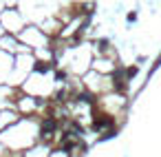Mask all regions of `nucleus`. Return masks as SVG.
I'll return each instance as SVG.
<instances>
[{"label":"nucleus","instance_id":"f257e3e1","mask_svg":"<svg viewBox=\"0 0 161 157\" xmlns=\"http://www.w3.org/2000/svg\"><path fill=\"white\" fill-rule=\"evenodd\" d=\"M58 128V122L55 120H44L42 122V135H49L51 131H55Z\"/></svg>","mask_w":161,"mask_h":157},{"label":"nucleus","instance_id":"f03ea898","mask_svg":"<svg viewBox=\"0 0 161 157\" xmlns=\"http://www.w3.org/2000/svg\"><path fill=\"white\" fill-rule=\"evenodd\" d=\"M108 124H110V120H97L93 126H95V128H102V126H108Z\"/></svg>","mask_w":161,"mask_h":157},{"label":"nucleus","instance_id":"7ed1b4c3","mask_svg":"<svg viewBox=\"0 0 161 157\" xmlns=\"http://www.w3.org/2000/svg\"><path fill=\"white\" fill-rule=\"evenodd\" d=\"M47 69H49V66L44 64V62H38V64H35V71H40V73H44Z\"/></svg>","mask_w":161,"mask_h":157},{"label":"nucleus","instance_id":"20e7f679","mask_svg":"<svg viewBox=\"0 0 161 157\" xmlns=\"http://www.w3.org/2000/svg\"><path fill=\"white\" fill-rule=\"evenodd\" d=\"M80 100H82V102H93V95H88V93H82V95H80Z\"/></svg>","mask_w":161,"mask_h":157},{"label":"nucleus","instance_id":"39448f33","mask_svg":"<svg viewBox=\"0 0 161 157\" xmlns=\"http://www.w3.org/2000/svg\"><path fill=\"white\" fill-rule=\"evenodd\" d=\"M106 47H108V42H106V40L99 42V49H102V51H106Z\"/></svg>","mask_w":161,"mask_h":157}]
</instances>
